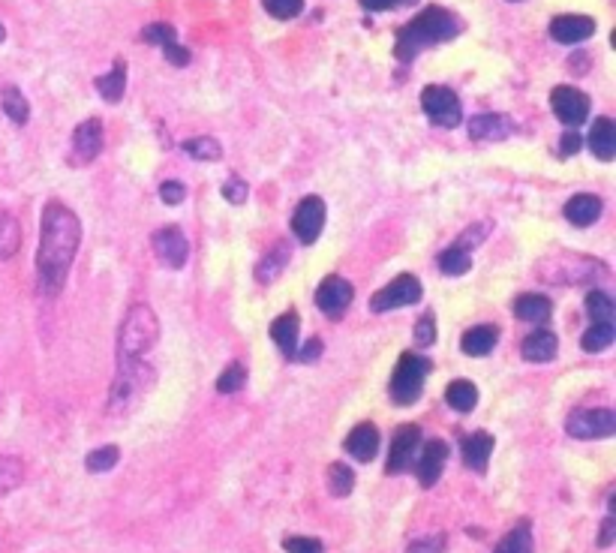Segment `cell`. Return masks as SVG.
Masks as SVG:
<instances>
[{
  "instance_id": "b9f144b4",
  "label": "cell",
  "mask_w": 616,
  "mask_h": 553,
  "mask_svg": "<svg viewBox=\"0 0 616 553\" xmlns=\"http://www.w3.org/2000/svg\"><path fill=\"white\" fill-rule=\"evenodd\" d=\"M145 43H151V46H169V43H178V37H175V28H169V25H151V28H145Z\"/></svg>"
},
{
  "instance_id": "c3c4849f",
  "label": "cell",
  "mask_w": 616,
  "mask_h": 553,
  "mask_svg": "<svg viewBox=\"0 0 616 553\" xmlns=\"http://www.w3.org/2000/svg\"><path fill=\"white\" fill-rule=\"evenodd\" d=\"M577 151H580V136H577L574 130H568V133L559 139V154H562V157H574Z\"/></svg>"
},
{
  "instance_id": "7402d4cb",
  "label": "cell",
  "mask_w": 616,
  "mask_h": 553,
  "mask_svg": "<svg viewBox=\"0 0 616 553\" xmlns=\"http://www.w3.org/2000/svg\"><path fill=\"white\" fill-rule=\"evenodd\" d=\"M298 331H301V325H298L295 310H289V313H283L271 322V337H274V343L280 346V352L286 358H295V352H298Z\"/></svg>"
},
{
  "instance_id": "f5cc1de1",
  "label": "cell",
  "mask_w": 616,
  "mask_h": 553,
  "mask_svg": "<svg viewBox=\"0 0 616 553\" xmlns=\"http://www.w3.org/2000/svg\"><path fill=\"white\" fill-rule=\"evenodd\" d=\"M400 7H412V4H418V0H397Z\"/></svg>"
},
{
  "instance_id": "d590c367",
  "label": "cell",
  "mask_w": 616,
  "mask_h": 553,
  "mask_svg": "<svg viewBox=\"0 0 616 553\" xmlns=\"http://www.w3.org/2000/svg\"><path fill=\"white\" fill-rule=\"evenodd\" d=\"M184 151H187L193 160H211V163H217V160L223 157L220 142H217V139H211V136H199V139L184 142Z\"/></svg>"
},
{
  "instance_id": "ffe728a7",
  "label": "cell",
  "mask_w": 616,
  "mask_h": 553,
  "mask_svg": "<svg viewBox=\"0 0 616 553\" xmlns=\"http://www.w3.org/2000/svg\"><path fill=\"white\" fill-rule=\"evenodd\" d=\"M556 349H559V340H556V334L547 331V328H535V331L523 340V346H520L523 358H526V361H535V364L553 361V358H556Z\"/></svg>"
},
{
  "instance_id": "5b68a950",
  "label": "cell",
  "mask_w": 616,
  "mask_h": 553,
  "mask_svg": "<svg viewBox=\"0 0 616 553\" xmlns=\"http://www.w3.org/2000/svg\"><path fill=\"white\" fill-rule=\"evenodd\" d=\"M430 373V361L415 355V352H406L400 355L394 373H391V400L397 406H412L424 388V379Z\"/></svg>"
},
{
  "instance_id": "9c48e42d",
  "label": "cell",
  "mask_w": 616,
  "mask_h": 553,
  "mask_svg": "<svg viewBox=\"0 0 616 553\" xmlns=\"http://www.w3.org/2000/svg\"><path fill=\"white\" fill-rule=\"evenodd\" d=\"M550 106H553V115H556L568 130L580 127V124L589 118V97H586L583 91L571 88V85H559V88H553V94H550Z\"/></svg>"
},
{
  "instance_id": "ab89813d",
  "label": "cell",
  "mask_w": 616,
  "mask_h": 553,
  "mask_svg": "<svg viewBox=\"0 0 616 553\" xmlns=\"http://www.w3.org/2000/svg\"><path fill=\"white\" fill-rule=\"evenodd\" d=\"M262 7L268 10V16H274L280 22H289L304 10V0H262Z\"/></svg>"
},
{
  "instance_id": "30bf717a",
  "label": "cell",
  "mask_w": 616,
  "mask_h": 553,
  "mask_svg": "<svg viewBox=\"0 0 616 553\" xmlns=\"http://www.w3.org/2000/svg\"><path fill=\"white\" fill-rule=\"evenodd\" d=\"M151 244H154V256L169 271H181L190 259V244H187V238L178 226H166V229L154 232Z\"/></svg>"
},
{
  "instance_id": "8fae6325",
  "label": "cell",
  "mask_w": 616,
  "mask_h": 553,
  "mask_svg": "<svg viewBox=\"0 0 616 553\" xmlns=\"http://www.w3.org/2000/svg\"><path fill=\"white\" fill-rule=\"evenodd\" d=\"M322 226H325V202L319 196H307L301 199V205L295 208V217H292V229H295V238L301 244H316L319 235H322Z\"/></svg>"
},
{
  "instance_id": "e575fe53",
  "label": "cell",
  "mask_w": 616,
  "mask_h": 553,
  "mask_svg": "<svg viewBox=\"0 0 616 553\" xmlns=\"http://www.w3.org/2000/svg\"><path fill=\"white\" fill-rule=\"evenodd\" d=\"M328 490H331L337 499L349 496V493L355 490V472H352L346 463H331V466H328Z\"/></svg>"
},
{
  "instance_id": "7bdbcfd3",
  "label": "cell",
  "mask_w": 616,
  "mask_h": 553,
  "mask_svg": "<svg viewBox=\"0 0 616 553\" xmlns=\"http://www.w3.org/2000/svg\"><path fill=\"white\" fill-rule=\"evenodd\" d=\"M247 196H250V187H247L241 178H232V181L223 184V199H226V202H232V205H244Z\"/></svg>"
},
{
  "instance_id": "3957f363",
  "label": "cell",
  "mask_w": 616,
  "mask_h": 553,
  "mask_svg": "<svg viewBox=\"0 0 616 553\" xmlns=\"http://www.w3.org/2000/svg\"><path fill=\"white\" fill-rule=\"evenodd\" d=\"M160 340V322L154 316V310L148 304H136L130 307L121 334H118V364H133V361H145V355L151 352V346Z\"/></svg>"
},
{
  "instance_id": "7c38bea8",
  "label": "cell",
  "mask_w": 616,
  "mask_h": 553,
  "mask_svg": "<svg viewBox=\"0 0 616 553\" xmlns=\"http://www.w3.org/2000/svg\"><path fill=\"white\" fill-rule=\"evenodd\" d=\"M103 151V121L97 118H88L76 127L73 133V154H70V163L73 166H88L100 157Z\"/></svg>"
},
{
  "instance_id": "ac0fdd59",
  "label": "cell",
  "mask_w": 616,
  "mask_h": 553,
  "mask_svg": "<svg viewBox=\"0 0 616 553\" xmlns=\"http://www.w3.org/2000/svg\"><path fill=\"white\" fill-rule=\"evenodd\" d=\"M493 445H496V439H493L490 433H484V430L463 436V442H460L463 463H466L469 469H475V472H487V460H490V454H493Z\"/></svg>"
},
{
  "instance_id": "681fc988",
  "label": "cell",
  "mask_w": 616,
  "mask_h": 553,
  "mask_svg": "<svg viewBox=\"0 0 616 553\" xmlns=\"http://www.w3.org/2000/svg\"><path fill=\"white\" fill-rule=\"evenodd\" d=\"M163 52H166V58H169L175 67H187V64H190V52H187V49H181L178 43H169Z\"/></svg>"
},
{
  "instance_id": "83f0119b",
  "label": "cell",
  "mask_w": 616,
  "mask_h": 553,
  "mask_svg": "<svg viewBox=\"0 0 616 553\" xmlns=\"http://www.w3.org/2000/svg\"><path fill=\"white\" fill-rule=\"evenodd\" d=\"M445 400L451 409L457 412H472L475 403H478V388L469 382V379H454L448 388H445Z\"/></svg>"
},
{
  "instance_id": "ba28073f",
  "label": "cell",
  "mask_w": 616,
  "mask_h": 553,
  "mask_svg": "<svg viewBox=\"0 0 616 553\" xmlns=\"http://www.w3.org/2000/svg\"><path fill=\"white\" fill-rule=\"evenodd\" d=\"M565 430L574 439H607L616 433V415L610 409H583L565 421Z\"/></svg>"
},
{
  "instance_id": "60d3db41",
  "label": "cell",
  "mask_w": 616,
  "mask_h": 553,
  "mask_svg": "<svg viewBox=\"0 0 616 553\" xmlns=\"http://www.w3.org/2000/svg\"><path fill=\"white\" fill-rule=\"evenodd\" d=\"M283 547H286L289 553H322V550H325L322 541H319V538H310V535H292V538L283 541Z\"/></svg>"
},
{
  "instance_id": "8d00e7d4",
  "label": "cell",
  "mask_w": 616,
  "mask_h": 553,
  "mask_svg": "<svg viewBox=\"0 0 616 553\" xmlns=\"http://www.w3.org/2000/svg\"><path fill=\"white\" fill-rule=\"evenodd\" d=\"M586 313H589V319L592 322H613V301H610V295L607 292H598V289H592L589 295H586Z\"/></svg>"
},
{
  "instance_id": "d6a6232c",
  "label": "cell",
  "mask_w": 616,
  "mask_h": 553,
  "mask_svg": "<svg viewBox=\"0 0 616 553\" xmlns=\"http://www.w3.org/2000/svg\"><path fill=\"white\" fill-rule=\"evenodd\" d=\"M613 334H616V325L613 322H592V328L583 334L580 346L586 352H604L610 343H613Z\"/></svg>"
},
{
  "instance_id": "52a82bcc",
  "label": "cell",
  "mask_w": 616,
  "mask_h": 553,
  "mask_svg": "<svg viewBox=\"0 0 616 553\" xmlns=\"http://www.w3.org/2000/svg\"><path fill=\"white\" fill-rule=\"evenodd\" d=\"M421 301V283L415 274H400L394 277L385 289H379L370 301V310L373 313H388V310H397V307H412Z\"/></svg>"
},
{
  "instance_id": "9a60e30c",
  "label": "cell",
  "mask_w": 616,
  "mask_h": 553,
  "mask_svg": "<svg viewBox=\"0 0 616 553\" xmlns=\"http://www.w3.org/2000/svg\"><path fill=\"white\" fill-rule=\"evenodd\" d=\"M445 460H448V445L442 439H427L418 460H415V472H418V481L424 487H433L445 469Z\"/></svg>"
},
{
  "instance_id": "db71d44e",
  "label": "cell",
  "mask_w": 616,
  "mask_h": 553,
  "mask_svg": "<svg viewBox=\"0 0 616 553\" xmlns=\"http://www.w3.org/2000/svg\"><path fill=\"white\" fill-rule=\"evenodd\" d=\"M4 37H7V31H4V25H0V43H4Z\"/></svg>"
},
{
  "instance_id": "74e56055",
  "label": "cell",
  "mask_w": 616,
  "mask_h": 553,
  "mask_svg": "<svg viewBox=\"0 0 616 553\" xmlns=\"http://www.w3.org/2000/svg\"><path fill=\"white\" fill-rule=\"evenodd\" d=\"M118 460H121L118 445H103V448H97L85 457V466H88V472H109V469L118 466Z\"/></svg>"
},
{
  "instance_id": "277c9868",
  "label": "cell",
  "mask_w": 616,
  "mask_h": 553,
  "mask_svg": "<svg viewBox=\"0 0 616 553\" xmlns=\"http://www.w3.org/2000/svg\"><path fill=\"white\" fill-rule=\"evenodd\" d=\"M157 373L148 361H133V364H118L112 391H109V412L112 415H127L133 412L142 397L151 391Z\"/></svg>"
},
{
  "instance_id": "2e32d148",
  "label": "cell",
  "mask_w": 616,
  "mask_h": 553,
  "mask_svg": "<svg viewBox=\"0 0 616 553\" xmlns=\"http://www.w3.org/2000/svg\"><path fill=\"white\" fill-rule=\"evenodd\" d=\"M595 34V22L589 16H556L550 22V37L562 46L583 43Z\"/></svg>"
},
{
  "instance_id": "1f68e13d",
  "label": "cell",
  "mask_w": 616,
  "mask_h": 553,
  "mask_svg": "<svg viewBox=\"0 0 616 553\" xmlns=\"http://www.w3.org/2000/svg\"><path fill=\"white\" fill-rule=\"evenodd\" d=\"M469 268H472V256H469V250L460 247V244L448 247V250L439 256V271H442L445 277H463Z\"/></svg>"
},
{
  "instance_id": "816d5d0a",
  "label": "cell",
  "mask_w": 616,
  "mask_h": 553,
  "mask_svg": "<svg viewBox=\"0 0 616 553\" xmlns=\"http://www.w3.org/2000/svg\"><path fill=\"white\" fill-rule=\"evenodd\" d=\"M361 7L370 13H385V10L397 7V0H361Z\"/></svg>"
},
{
  "instance_id": "7a4b0ae2",
  "label": "cell",
  "mask_w": 616,
  "mask_h": 553,
  "mask_svg": "<svg viewBox=\"0 0 616 553\" xmlns=\"http://www.w3.org/2000/svg\"><path fill=\"white\" fill-rule=\"evenodd\" d=\"M460 34V19L442 7H427L421 16H415L406 28L397 31V46L394 55L397 61L409 64L418 52L433 49L439 43H448Z\"/></svg>"
},
{
  "instance_id": "bcb514c9",
  "label": "cell",
  "mask_w": 616,
  "mask_h": 553,
  "mask_svg": "<svg viewBox=\"0 0 616 553\" xmlns=\"http://www.w3.org/2000/svg\"><path fill=\"white\" fill-rule=\"evenodd\" d=\"M160 196H163L166 205H181V202L187 199V190H184V184H178V181H163V184H160Z\"/></svg>"
},
{
  "instance_id": "ee69618b",
  "label": "cell",
  "mask_w": 616,
  "mask_h": 553,
  "mask_svg": "<svg viewBox=\"0 0 616 553\" xmlns=\"http://www.w3.org/2000/svg\"><path fill=\"white\" fill-rule=\"evenodd\" d=\"M442 550H445V535H427V538H415L406 553H442Z\"/></svg>"
},
{
  "instance_id": "f1b7e54d",
  "label": "cell",
  "mask_w": 616,
  "mask_h": 553,
  "mask_svg": "<svg viewBox=\"0 0 616 553\" xmlns=\"http://www.w3.org/2000/svg\"><path fill=\"white\" fill-rule=\"evenodd\" d=\"M22 247V226L16 217L10 214H0V262L13 259Z\"/></svg>"
},
{
  "instance_id": "e0dca14e",
  "label": "cell",
  "mask_w": 616,
  "mask_h": 553,
  "mask_svg": "<svg viewBox=\"0 0 616 553\" xmlns=\"http://www.w3.org/2000/svg\"><path fill=\"white\" fill-rule=\"evenodd\" d=\"M343 448H346L358 463H370V460L376 457V451H379V430L364 421V424H358V427L349 430Z\"/></svg>"
},
{
  "instance_id": "6da1fadb",
  "label": "cell",
  "mask_w": 616,
  "mask_h": 553,
  "mask_svg": "<svg viewBox=\"0 0 616 553\" xmlns=\"http://www.w3.org/2000/svg\"><path fill=\"white\" fill-rule=\"evenodd\" d=\"M79 241H82L79 217L64 202L52 199L43 211V238L37 253V280L43 295L55 298L64 289L67 274L79 253Z\"/></svg>"
},
{
  "instance_id": "d4e9b609",
  "label": "cell",
  "mask_w": 616,
  "mask_h": 553,
  "mask_svg": "<svg viewBox=\"0 0 616 553\" xmlns=\"http://www.w3.org/2000/svg\"><path fill=\"white\" fill-rule=\"evenodd\" d=\"M550 313H553V304H550V298H544V295H520V298L514 301V316L523 319V322L541 325V322L550 319Z\"/></svg>"
},
{
  "instance_id": "836d02e7",
  "label": "cell",
  "mask_w": 616,
  "mask_h": 553,
  "mask_svg": "<svg viewBox=\"0 0 616 553\" xmlns=\"http://www.w3.org/2000/svg\"><path fill=\"white\" fill-rule=\"evenodd\" d=\"M25 481V466L19 457H0V496L13 493Z\"/></svg>"
},
{
  "instance_id": "f35d334b",
  "label": "cell",
  "mask_w": 616,
  "mask_h": 553,
  "mask_svg": "<svg viewBox=\"0 0 616 553\" xmlns=\"http://www.w3.org/2000/svg\"><path fill=\"white\" fill-rule=\"evenodd\" d=\"M244 382H247L244 364H229V367L223 370V376L217 379V391H220V394H235V391L244 388Z\"/></svg>"
},
{
  "instance_id": "d6986e66",
  "label": "cell",
  "mask_w": 616,
  "mask_h": 553,
  "mask_svg": "<svg viewBox=\"0 0 616 553\" xmlns=\"http://www.w3.org/2000/svg\"><path fill=\"white\" fill-rule=\"evenodd\" d=\"M589 151L601 160V163H610L616 157V124L610 118H598L592 121V130H589Z\"/></svg>"
},
{
  "instance_id": "4316f807",
  "label": "cell",
  "mask_w": 616,
  "mask_h": 553,
  "mask_svg": "<svg viewBox=\"0 0 616 553\" xmlns=\"http://www.w3.org/2000/svg\"><path fill=\"white\" fill-rule=\"evenodd\" d=\"M97 91H100V97L106 103H118L124 97V91H127V67H124V61H118L112 67V73L97 79Z\"/></svg>"
},
{
  "instance_id": "8992f818",
  "label": "cell",
  "mask_w": 616,
  "mask_h": 553,
  "mask_svg": "<svg viewBox=\"0 0 616 553\" xmlns=\"http://www.w3.org/2000/svg\"><path fill=\"white\" fill-rule=\"evenodd\" d=\"M421 109H424V115H427L436 127H442V130L457 127L460 118H463V109H460L457 94H454L451 88H442V85H427V88L421 91Z\"/></svg>"
},
{
  "instance_id": "f6af8a7d",
  "label": "cell",
  "mask_w": 616,
  "mask_h": 553,
  "mask_svg": "<svg viewBox=\"0 0 616 553\" xmlns=\"http://www.w3.org/2000/svg\"><path fill=\"white\" fill-rule=\"evenodd\" d=\"M436 340V325H433V316H421L418 325H415V346H430Z\"/></svg>"
},
{
  "instance_id": "4fadbf2b",
  "label": "cell",
  "mask_w": 616,
  "mask_h": 553,
  "mask_svg": "<svg viewBox=\"0 0 616 553\" xmlns=\"http://www.w3.org/2000/svg\"><path fill=\"white\" fill-rule=\"evenodd\" d=\"M421 445V430L415 424H403L394 430V439H391V451H388V475H397V472H406L415 460V451Z\"/></svg>"
},
{
  "instance_id": "44dd1931",
  "label": "cell",
  "mask_w": 616,
  "mask_h": 553,
  "mask_svg": "<svg viewBox=\"0 0 616 553\" xmlns=\"http://www.w3.org/2000/svg\"><path fill=\"white\" fill-rule=\"evenodd\" d=\"M601 217V199L598 196H592V193H577V196H571L568 199V205H565V220L571 223V226H592L595 220Z\"/></svg>"
},
{
  "instance_id": "7dc6e473",
  "label": "cell",
  "mask_w": 616,
  "mask_h": 553,
  "mask_svg": "<svg viewBox=\"0 0 616 553\" xmlns=\"http://www.w3.org/2000/svg\"><path fill=\"white\" fill-rule=\"evenodd\" d=\"M319 355H322V340H319V337L307 340V343H304V349H301V352H295V358H298V361H304V364L316 361Z\"/></svg>"
},
{
  "instance_id": "4dcf8cb0",
  "label": "cell",
  "mask_w": 616,
  "mask_h": 553,
  "mask_svg": "<svg viewBox=\"0 0 616 553\" xmlns=\"http://www.w3.org/2000/svg\"><path fill=\"white\" fill-rule=\"evenodd\" d=\"M493 553H532V526L529 520H520L499 544Z\"/></svg>"
},
{
  "instance_id": "f546056e",
  "label": "cell",
  "mask_w": 616,
  "mask_h": 553,
  "mask_svg": "<svg viewBox=\"0 0 616 553\" xmlns=\"http://www.w3.org/2000/svg\"><path fill=\"white\" fill-rule=\"evenodd\" d=\"M0 106H4V115L13 121V124H28V118H31V106H28V100H25V94L19 91V88H4L0 91Z\"/></svg>"
},
{
  "instance_id": "f907efd6",
  "label": "cell",
  "mask_w": 616,
  "mask_h": 553,
  "mask_svg": "<svg viewBox=\"0 0 616 553\" xmlns=\"http://www.w3.org/2000/svg\"><path fill=\"white\" fill-rule=\"evenodd\" d=\"M613 529H616V520H613V514H607L604 523H601V535H598V544H601V547H610V544H613Z\"/></svg>"
},
{
  "instance_id": "cb8c5ba5",
  "label": "cell",
  "mask_w": 616,
  "mask_h": 553,
  "mask_svg": "<svg viewBox=\"0 0 616 553\" xmlns=\"http://www.w3.org/2000/svg\"><path fill=\"white\" fill-rule=\"evenodd\" d=\"M496 340H499V331H496L493 325H475V328H469V331L463 334L460 346H463L466 355H472V358H484V355L493 352Z\"/></svg>"
},
{
  "instance_id": "603a6c76",
  "label": "cell",
  "mask_w": 616,
  "mask_h": 553,
  "mask_svg": "<svg viewBox=\"0 0 616 553\" xmlns=\"http://www.w3.org/2000/svg\"><path fill=\"white\" fill-rule=\"evenodd\" d=\"M469 136L478 142H502L511 136V121L505 115H478L469 121Z\"/></svg>"
},
{
  "instance_id": "5bb4252c",
  "label": "cell",
  "mask_w": 616,
  "mask_h": 553,
  "mask_svg": "<svg viewBox=\"0 0 616 553\" xmlns=\"http://www.w3.org/2000/svg\"><path fill=\"white\" fill-rule=\"evenodd\" d=\"M352 298H355L352 283L343 280V277H337V274L325 277V280L319 283V289H316V307H319L325 316H340V313L352 304Z\"/></svg>"
},
{
  "instance_id": "484cf974",
  "label": "cell",
  "mask_w": 616,
  "mask_h": 553,
  "mask_svg": "<svg viewBox=\"0 0 616 553\" xmlns=\"http://www.w3.org/2000/svg\"><path fill=\"white\" fill-rule=\"evenodd\" d=\"M289 256H292V250H289L286 241H280L277 247H271V253H268V256L259 262V268H256V280H259L262 286H268L271 280H277V274L286 268Z\"/></svg>"
}]
</instances>
